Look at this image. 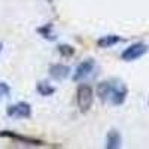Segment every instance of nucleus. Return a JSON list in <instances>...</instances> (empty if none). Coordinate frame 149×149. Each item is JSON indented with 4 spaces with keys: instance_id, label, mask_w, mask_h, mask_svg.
Segmentation results:
<instances>
[{
    "instance_id": "f257e3e1",
    "label": "nucleus",
    "mask_w": 149,
    "mask_h": 149,
    "mask_svg": "<svg viewBox=\"0 0 149 149\" xmlns=\"http://www.w3.org/2000/svg\"><path fill=\"white\" fill-rule=\"evenodd\" d=\"M97 97L100 98L102 103H110L113 106L124 104L128 94L127 85L118 81V79H109L103 81L97 85Z\"/></svg>"
},
{
    "instance_id": "f03ea898",
    "label": "nucleus",
    "mask_w": 149,
    "mask_h": 149,
    "mask_svg": "<svg viewBox=\"0 0 149 149\" xmlns=\"http://www.w3.org/2000/svg\"><path fill=\"white\" fill-rule=\"evenodd\" d=\"M76 102H78V107L82 113H86L94 102V91L90 85L82 84L78 86V91H76Z\"/></svg>"
},
{
    "instance_id": "7ed1b4c3",
    "label": "nucleus",
    "mask_w": 149,
    "mask_h": 149,
    "mask_svg": "<svg viewBox=\"0 0 149 149\" xmlns=\"http://www.w3.org/2000/svg\"><path fill=\"white\" fill-rule=\"evenodd\" d=\"M148 51H149V46L146 43L136 42V43L130 45L128 48H125L121 52V60L127 61V63H130V61H136V60H139L140 57H143Z\"/></svg>"
},
{
    "instance_id": "20e7f679",
    "label": "nucleus",
    "mask_w": 149,
    "mask_h": 149,
    "mask_svg": "<svg viewBox=\"0 0 149 149\" xmlns=\"http://www.w3.org/2000/svg\"><path fill=\"white\" fill-rule=\"evenodd\" d=\"M95 61L93 58H86L84 60L82 63L78 64L76 70H74L73 73V81L74 82H81V81H85V79H88L90 76H93L94 72H95Z\"/></svg>"
},
{
    "instance_id": "39448f33",
    "label": "nucleus",
    "mask_w": 149,
    "mask_h": 149,
    "mask_svg": "<svg viewBox=\"0 0 149 149\" xmlns=\"http://www.w3.org/2000/svg\"><path fill=\"white\" fill-rule=\"evenodd\" d=\"M6 115L15 119H27L31 116V106L27 102H18L6 107Z\"/></svg>"
},
{
    "instance_id": "423d86ee",
    "label": "nucleus",
    "mask_w": 149,
    "mask_h": 149,
    "mask_svg": "<svg viewBox=\"0 0 149 149\" xmlns=\"http://www.w3.org/2000/svg\"><path fill=\"white\" fill-rule=\"evenodd\" d=\"M0 137L12 139L15 142H19L22 145H29V146H46V143L40 139H33V137H29V136H22V134L9 131V130H0Z\"/></svg>"
},
{
    "instance_id": "0eeeda50",
    "label": "nucleus",
    "mask_w": 149,
    "mask_h": 149,
    "mask_svg": "<svg viewBox=\"0 0 149 149\" xmlns=\"http://www.w3.org/2000/svg\"><path fill=\"white\" fill-rule=\"evenodd\" d=\"M49 74H51V78L55 79V81H63L70 74V67L66 66V64H60V63L52 64L49 67Z\"/></svg>"
},
{
    "instance_id": "6e6552de",
    "label": "nucleus",
    "mask_w": 149,
    "mask_h": 149,
    "mask_svg": "<svg viewBox=\"0 0 149 149\" xmlns=\"http://www.w3.org/2000/svg\"><path fill=\"white\" fill-rule=\"evenodd\" d=\"M122 146V136L118 130H110L106 136V143L104 148L106 149H118Z\"/></svg>"
},
{
    "instance_id": "1a4fd4ad",
    "label": "nucleus",
    "mask_w": 149,
    "mask_h": 149,
    "mask_svg": "<svg viewBox=\"0 0 149 149\" xmlns=\"http://www.w3.org/2000/svg\"><path fill=\"white\" fill-rule=\"evenodd\" d=\"M124 39L119 37L118 34H106V36H102L97 39V46L102 48V49H106V48H112L115 46L116 43L122 42Z\"/></svg>"
},
{
    "instance_id": "9d476101",
    "label": "nucleus",
    "mask_w": 149,
    "mask_h": 149,
    "mask_svg": "<svg viewBox=\"0 0 149 149\" xmlns=\"http://www.w3.org/2000/svg\"><path fill=\"white\" fill-rule=\"evenodd\" d=\"M37 93H39L42 97H48V95H52L54 93H55V88L51 85V84H48V82H45V81H42V82H39L37 84Z\"/></svg>"
},
{
    "instance_id": "9b49d317",
    "label": "nucleus",
    "mask_w": 149,
    "mask_h": 149,
    "mask_svg": "<svg viewBox=\"0 0 149 149\" xmlns=\"http://www.w3.org/2000/svg\"><path fill=\"white\" fill-rule=\"evenodd\" d=\"M57 51L60 52L61 57H64V58H69V57H73V55H74V48H73L72 45H67V43L58 45Z\"/></svg>"
},
{
    "instance_id": "f8f14e48",
    "label": "nucleus",
    "mask_w": 149,
    "mask_h": 149,
    "mask_svg": "<svg viewBox=\"0 0 149 149\" xmlns=\"http://www.w3.org/2000/svg\"><path fill=\"white\" fill-rule=\"evenodd\" d=\"M37 31L43 36V39H48V40H55L57 39L55 34L52 33V24H45V26L40 27Z\"/></svg>"
},
{
    "instance_id": "ddd939ff",
    "label": "nucleus",
    "mask_w": 149,
    "mask_h": 149,
    "mask_svg": "<svg viewBox=\"0 0 149 149\" xmlns=\"http://www.w3.org/2000/svg\"><path fill=\"white\" fill-rule=\"evenodd\" d=\"M9 94H10V86L6 82L0 81V98L2 97H9Z\"/></svg>"
},
{
    "instance_id": "4468645a",
    "label": "nucleus",
    "mask_w": 149,
    "mask_h": 149,
    "mask_svg": "<svg viewBox=\"0 0 149 149\" xmlns=\"http://www.w3.org/2000/svg\"><path fill=\"white\" fill-rule=\"evenodd\" d=\"M2 49H3V43L0 42V52H2Z\"/></svg>"
},
{
    "instance_id": "2eb2a0df",
    "label": "nucleus",
    "mask_w": 149,
    "mask_h": 149,
    "mask_svg": "<svg viewBox=\"0 0 149 149\" xmlns=\"http://www.w3.org/2000/svg\"><path fill=\"white\" fill-rule=\"evenodd\" d=\"M148 103H149V102H148Z\"/></svg>"
}]
</instances>
